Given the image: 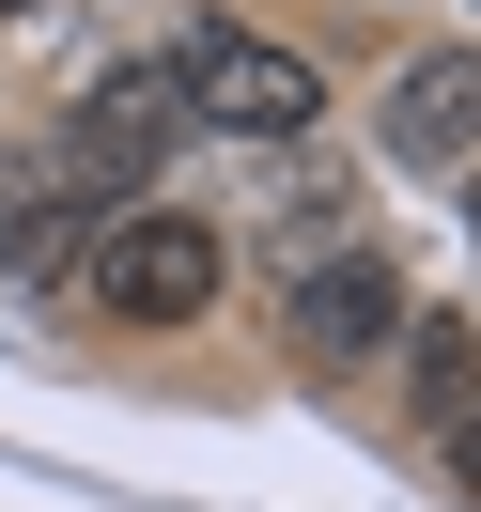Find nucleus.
I'll return each instance as SVG.
<instances>
[{"mask_svg": "<svg viewBox=\"0 0 481 512\" xmlns=\"http://www.w3.org/2000/svg\"><path fill=\"white\" fill-rule=\"evenodd\" d=\"M94 295H109V326H202L218 311V280H233V233L218 218H187V202H125V218H94Z\"/></svg>", "mask_w": 481, "mask_h": 512, "instance_id": "1", "label": "nucleus"}, {"mask_svg": "<svg viewBox=\"0 0 481 512\" xmlns=\"http://www.w3.org/2000/svg\"><path fill=\"white\" fill-rule=\"evenodd\" d=\"M171 78H187V140L295 156V140L326 125V78L295 63V47H264V32H187V47H171Z\"/></svg>", "mask_w": 481, "mask_h": 512, "instance_id": "2", "label": "nucleus"}, {"mask_svg": "<svg viewBox=\"0 0 481 512\" xmlns=\"http://www.w3.org/2000/svg\"><path fill=\"white\" fill-rule=\"evenodd\" d=\"M171 140H187V78H171V47H156V63H125V78H94V94H78V125H63V171L109 202V218H125V202L171 171Z\"/></svg>", "mask_w": 481, "mask_h": 512, "instance_id": "3", "label": "nucleus"}, {"mask_svg": "<svg viewBox=\"0 0 481 512\" xmlns=\"http://www.w3.org/2000/svg\"><path fill=\"white\" fill-rule=\"evenodd\" d=\"M280 342L311 357V373H373V357L404 342V264L388 249H311L280 280Z\"/></svg>", "mask_w": 481, "mask_h": 512, "instance_id": "4", "label": "nucleus"}, {"mask_svg": "<svg viewBox=\"0 0 481 512\" xmlns=\"http://www.w3.org/2000/svg\"><path fill=\"white\" fill-rule=\"evenodd\" d=\"M373 140H388L404 171H466V156H481V47H419V63L388 78Z\"/></svg>", "mask_w": 481, "mask_h": 512, "instance_id": "5", "label": "nucleus"}, {"mask_svg": "<svg viewBox=\"0 0 481 512\" xmlns=\"http://www.w3.org/2000/svg\"><path fill=\"white\" fill-rule=\"evenodd\" d=\"M94 218L109 202L78 187L63 156H0V280H63V264L94 249Z\"/></svg>", "mask_w": 481, "mask_h": 512, "instance_id": "6", "label": "nucleus"}, {"mask_svg": "<svg viewBox=\"0 0 481 512\" xmlns=\"http://www.w3.org/2000/svg\"><path fill=\"white\" fill-rule=\"evenodd\" d=\"M388 357H404V404H419V419H466V404H481V342H466L450 311H404Z\"/></svg>", "mask_w": 481, "mask_h": 512, "instance_id": "7", "label": "nucleus"}, {"mask_svg": "<svg viewBox=\"0 0 481 512\" xmlns=\"http://www.w3.org/2000/svg\"><path fill=\"white\" fill-rule=\"evenodd\" d=\"M450 466H466V481H481V404H466V419H450Z\"/></svg>", "mask_w": 481, "mask_h": 512, "instance_id": "8", "label": "nucleus"}, {"mask_svg": "<svg viewBox=\"0 0 481 512\" xmlns=\"http://www.w3.org/2000/svg\"><path fill=\"white\" fill-rule=\"evenodd\" d=\"M0 16H47V0H0Z\"/></svg>", "mask_w": 481, "mask_h": 512, "instance_id": "9", "label": "nucleus"}]
</instances>
